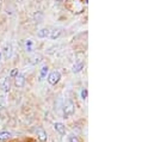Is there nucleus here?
Returning <instances> with one entry per match:
<instances>
[{"instance_id":"5","label":"nucleus","mask_w":154,"mask_h":142,"mask_svg":"<svg viewBox=\"0 0 154 142\" xmlns=\"http://www.w3.org/2000/svg\"><path fill=\"white\" fill-rule=\"evenodd\" d=\"M63 34V29L62 28H50V31H49V38L50 39H57L60 38L61 35Z\"/></svg>"},{"instance_id":"10","label":"nucleus","mask_w":154,"mask_h":142,"mask_svg":"<svg viewBox=\"0 0 154 142\" xmlns=\"http://www.w3.org/2000/svg\"><path fill=\"white\" fill-rule=\"evenodd\" d=\"M49 31H50V28H42L37 31V37L39 38H47L49 36Z\"/></svg>"},{"instance_id":"18","label":"nucleus","mask_w":154,"mask_h":142,"mask_svg":"<svg viewBox=\"0 0 154 142\" xmlns=\"http://www.w3.org/2000/svg\"><path fill=\"white\" fill-rule=\"evenodd\" d=\"M17 74H18V72L16 71V69H12V71H11V75H10V76H16Z\"/></svg>"},{"instance_id":"17","label":"nucleus","mask_w":154,"mask_h":142,"mask_svg":"<svg viewBox=\"0 0 154 142\" xmlns=\"http://www.w3.org/2000/svg\"><path fill=\"white\" fill-rule=\"evenodd\" d=\"M81 98L85 100L87 98V88H82L81 90Z\"/></svg>"},{"instance_id":"20","label":"nucleus","mask_w":154,"mask_h":142,"mask_svg":"<svg viewBox=\"0 0 154 142\" xmlns=\"http://www.w3.org/2000/svg\"><path fill=\"white\" fill-rule=\"evenodd\" d=\"M1 4H2V0H0V6H1Z\"/></svg>"},{"instance_id":"9","label":"nucleus","mask_w":154,"mask_h":142,"mask_svg":"<svg viewBox=\"0 0 154 142\" xmlns=\"http://www.w3.org/2000/svg\"><path fill=\"white\" fill-rule=\"evenodd\" d=\"M36 133H37V136H38V139L41 140L42 142H44L47 140V137H48V135H47V133L44 131V129L43 128H41L38 127L37 129H36Z\"/></svg>"},{"instance_id":"6","label":"nucleus","mask_w":154,"mask_h":142,"mask_svg":"<svg viewBox=\"0 0 154 142\" xmlns=\"http://www.w3.org/2000/svg\"><path fill=\"white\" fill-rule=\"evenodd\" d=\"M2 54H4V57H5L6 60L11 59V56H12V54H13V48H12V44H11V43H6V44H5V47H4V49H2Z\"/></svg>"},{"instance_id":"3","label":"nucleus","mask_w":154,"mask_h":142,"mask_svg":"<svg viewBox=\"0 0 154 142\" xmlns=\"http://www.w3.org/2000/svg\"><path fill=\"white\" fill-rule=\"evenodd\" d=\"M26 84V79H25V75L22 74V73H18L16 76H14V86L17 88H23Z\"/></svg>"},{"instance_id":"15","label":"nucleus","mask_w":154,"mask_h":142,"mask_svg":"<svg viewBox=\"0 0 154 142\" xmlns=\"http://www.w3.org/2000/svg\"><path fill=\"white\" fill-rule=\"evenodd\" d=\"M5 105H6V99H5L4 96L0 94V109H4Z\"/></svg>"},{"instance_id":"14","label":"nucleus","mask_w":154,"mask_h":142,"mask_svg":"<svg viewBox=\"0 0 154 142\" xmlns=\"http://www.w3.org/2000/svg\"><path fill=\"white\" fill-rule=\"evenodd\" d=\"M42 18H43V13H42L41 11H38V12H36V13H35V19H36L38 23L42 20Z\"/></svg>"},{"instance_id":"19","label":"nucleus","mask_w":154,"mask_h":142,"mask_svg":"<svg viewBox=\"0 0 154 142\" xmlns=\"http://www.w3.org/2000/svg\"><path fill=\"white\" fill-rule=\"evenodd\" d=\"M55 1H59V2H61V1H62V0H55Z\"/></svg>"},{"instance_id":"11","label":"nucleus","mask_w":154,"mask_h":142,"mask_svg":"<svg viewBox=\"0 0 154 142\" xmlns=\"http://www.w3.org/2000/svg\"><path fill=\"white\" fill-rule=\"evenodd\" d=\"M82 68H84V61H78V62H75L74 63V66L72 67V72L73 73H79V72L82 71Z\"/></svg>"},{"instance_id":"4","label":"nucleus","mask_w":154,"mask_h":142,"mask_svg":"<svg viewBox=\"0 0 154 142\" xmlns=\"http://www.w3.org/2000/svg\"><path fill=\"white\" fill-rule=\"evenodd\" d=\"M11 85H12V79H11V76H6V78L1 81L0 88H1L2 92L7 93V92H10V90H11Z\"/></svg>"},{"instance_id":"8","label":"nucleus","mask_w":154,"mask_h":142,"mask_svg":"<svg viewBox=\"0 0 154 142\" xmlns=\"http://www.w3.org/2000/svg\"><path fill=\"white\" fill-rule=\"evenodd\" d=\"M48 72H49V67L47 66V65H43L42 67H41V69H39V74H38V80H43L44 78H47V74H48Z\"/></svg>"},{"instance_id":"16","label":"nucleus","mask_w":154,"mask_h":142,"mask_svg":"<svg viewBox=\"0 0 154 142\" xmlns=\"http://www.w3.org/2000/svg\"><path fill=\"white\" fill-rule=\"evenodd\" d=\"M68 142H80V140H79V137L77 135H71L68 137Z\"/></svg>"},{"instance_id":"1","label":"nucleus","mask_w":154,"mask_h":142,"mask_svg":"<svg viewBox=\"0 0 154 142\" xmlns=\"http://www.w3.org/2000/svg\"><path fill=\"white\" fill-rule=\"evenodd\" d=\"M75 112V104L71 98H66L63 100V105H62V115L63 118H69L71 116H73Z\"/></svg>"},{"instance_id":"12","label":"nucleus","mask_w":154,"mask_h":142,"mask_svg":"<svg viewBox=\"0 0 154 142\" xmlns=\"http://www.w3.org/2000/svg\"><path fill=\"white\" fill-rule=\"evenodd\" d=\"M30 60H31L30 62H31L32 65H36V63H38V62L42 61V55H39V54H35Z\"/></svg>"},{"instance_id":"7","label":"nucleus","mask_w":154,"mask_h":142,"mask_svg":"<svg viewBox=\"0 0 154 142\" xmlns=\"http://www.w3.org/2000/svg\"><path fill=\"white\" fill-rule=\"evenodd\" d=\"M54 129H55L61 136H65V135H66V127H65L63 123H60V122L54 123Z\"/></svg>"},{"instance_id":"2","label":"nucleus","mask_w":154,"mask_h":142,"mask_svg":"<svg viewBox=\"0 0 154 142\" xmlns=\"http://www.w3.org/2000/svg\"><path fill=\"white\" fill-rule=\"evenodd\" d=\"M60 79H61V73L59 71H54L51 73H49L48 78H47L49 85H56L60 81Z\"/></svg>"},{"instance_id":"13","label":"nucleus","mask_w":154,"mask_h":142,"mask_svg":"<svg viewBox=\"0 0 154 142\" xmlns=\"http://www.w3.org/2000/svg\"><path fill=\"white\" fill-rule=\"evenodd\" d=\"M11 137V133L10 131H1L0 133V141H5L7 139Z\"/></svg>"}]
</instances>
